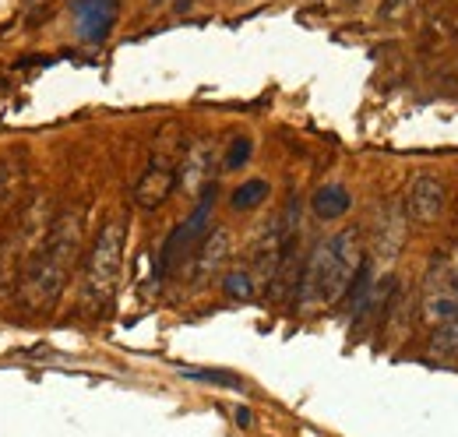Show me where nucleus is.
Wrapping results in <instances>:
<instances>
[{"label": "nucleus", "instance_id": "f257e3e1", "mask_svg": "<svg viewBox=\"0 0 458 437\" xmlns=\"http://www.w3.org/2000/svg\"><path fill=\"white\" fill-rule=\"evenodd\" d=\"M81 236H85V212L81 209H71L50 222L47 240L36 247V254L29 258V265L21 272L18 296H21L25 311L39 314V311H50L57 304L64 286H67V275L78 261Z\"/></svg>", "mask_w": 458, "mask_h": 437}, {"label": "nucleus", "instance_id": "f03ea898", "mask_svg": "<svg viewBox=\"0 0 458 437\" xmlns=\"http://www.w3.org/2000/svg\"><path fill=\"white\" fill-rule=\"evenodd\" d=\"M363 265V244H360V229H343V233H332L325 236L307 265L300 269V282H296V304L300 311L314 314V311H325V307H335L349 293L352 278Z\"/></svg>", "mask_w": 458, "mask_h": 437}, {"label": "nucleus", "instance_id": "7ed1b4c3", "mask_svg": "<svg viewBox=\"0 0 458 437\" xmlns=\"http://www.w3.org/2000/svg\"><path fill=\"white\" fill-rule=\"evenodd\" d=\"M123 236H127L123 222L110 218L92 240V251L85 261V282H81V307L96 318L114 307L120 269H123Z\"/></svg>", "mask_w": 458, "mask_h": 437}, {"label": "nucleus", "instance_id": "20e7f679", "mask_svg": "<svg viewBox=\"0 0 458 437\" xmlns=\"http://www.w3.org/2000/svg\"><path fill=\"white\" fill-rule=\"evenodd\" d=\"M212 205H216V184H208V187L201 191V198H198L194 212L183 218L170 236H166V244H163V251H159V278L176 272V269H180V265L198 251V244H201V240H205V233H208Z\"/></svg>", "mask_w": 458, "mask_h": 437}, {"label": "nucleus", "instance_id": "39448f33", "mask_svg": "<svg viewBox=\"0 0 458 437\" xmlns=\"http://www.w3.org/2000/svg\"><path fill=\"white\" fill-rule=\"evenodd\" d=\"M458 311V261L452 254H437L423 282V318L427 325H441Z\"/></svg>", "mask_w": 458, "mask_h": 437}, {"label": "nucleus", "instance_id": "423d86ee", "mask_svg": "<svg viewBox=\"0 0 458 437\" xmlns=\"http://www.w3.org/2000/svg\"><path fill=\"white\" fill-rule=\"evenodd\" d=\"M445 205H448V191L437 176L430 173H420L412 176L409 191H405V218L416 222V226H434L437 218L445 216Z\"/></svg>", "mask_w": 458, "mask_h": 437}, {"label": "nucleus", "instance_id": "0eeeda50", "mask_svg": "<svg viewBox=\"0 0 458 437\" xmlns=\"http://www.w3.org/2000/svg\"><path fill=\"white\" fill-rule=\"evenodd\" d=\"M212 169H216V141L208 138H198L183 163H180V173H176V184L187 191V194H201L208 184H212Z\"/></svg>", "mask_w": 458, "mask_h": 437}, {"label": "nucleus", "instance_id": "6e6552de", "mask_svg": "<svg viewBox=\"0 0 458 437\" xmlns=\"http://www.w3.org/2000/svg\"><path fill=\"white\" fill-rule=\"evenodd\" d=\"M120 4L116 0H78L74 4V25L85 43H103L116 25Z\"/></svg>", "mask_w": 458, "mask_h": 437}, {"label": "nucleus", "instance_id": "1a4fd4ad", "mask_svg": "<svg viewBox=\"0 0 458 437\" xmlns=\"http://www.w3.org/2000/svg\"><path fill=\"white\" fill-rule=\"evenodd\" d=\"M25 187H29V159H25V152H4L0 156V216H11L21 205Z\"/></svg>", "mask_w": 458, "mask_h": 437}, {"label": "nucleus", "instance_id": "9d476101", "mask_svg": "<svg viewBox=\"0 0 458 437\" xmlns=\"http://www.w3.org/2000/svg\"><path fill=\"white\" fill-rule=\"evenodd\" d=\"M173 187H176V173H173L170 166L152 163L138 176V184H134V205L145 209V212H156L173 194Z\"/></svg>", "mask_w": 458, "mask_h": 437}, {"label": "nucleus", "instance_id": "9b49d317", "mask_svg": "<svg viewBox=\"0 0 458 437\" xmlns=\"http://www.w3.org/2000/svg\"><path fill=\"white\" fill-rule=\"evenodd\" d=\"M226 254H229L226 229H212V233H205V240H201L198 251L191 254V272H187V278H191V282H205V278H212V275L223 269Z\"/></svg>", "mask_w": 458, "mask_h": 437}, {"label": "nucleus", "instance_id": "f8f14e48", "mask_svg": "<svg viewBox=\"0 0 458 437\" xmlns=\"http://www.w3.org/2000/svg\"><path fill=\"white\" fill-rule=\"evenodd\" d=\"M402 236H405V212L395 201H388L377 212V229H374V247H377V254L385 261H392L402 251Z\"/></svg>", "mask_w": 458, "mask_h": 437}, {"label": "nucleus", "instance_id": "ddd939ff", "mask_svg": "<svg viewBox=\"0 0 458 437\" xmlns=\"http://www.w3.org/2000/svg\"><path fill=\"white\" fill-rule=\"evenodd\" d=\"M349 205H352V194L345 191L343 184H325L310 198V209H314L318 218H339L349 212Z\"/></svg>", "mask_w": 458, "mask_h": 437}, {"label": "nucleus", "instance_id": "4468645a", "mask_svg": "<svg viewBox=\"0 0 458 437\" xmlns=\"http://www.w3.org/2000/svg\"><path fill=\"white\" fill-rule=\"evenodd\" d=\"M430 356L434 360H458V311L430 331Z\"/></svg>", "mask_w": 458, "mask_h": 437}, {"label": "nucleus", "instance_id": "2eb2a0df", "mask_svg": "<svg viewBox=\"0 0 458 437\" xmlns=\"http://www.w3.org/2000/svg\"><path fill=\"white\" fill-rule=\"evenodd\" d=\"M268 180H247V184H240L236 191H233V198H229V205L236 209V212H250V209H258V205H265V198H268Z\"/></svg>", "mask_w": 458, "mask_h": 437}, {"label": "nucleus", "instance_id": "dca6fc26", "mask_svg": "<svg viewBox=\"0 0 458 437\" xmlns=\"http://www.w3.org/2000/svg\"><path fill=\"white\" fill-rule=\"evenodd\" d=\"M180 374H183V378H191V381L226 384V388H243V381H240L236 374H229V371H205V367H183Z\"/></svg>", "mask_w": 458, "mask_h": 437}, {"label": "nucleus", "instance_id": "f3484780", "mask_svg": "<svg viewBox=\"0 0 458 437\" xmlns=\"http://www.w3.org/2000/svg\"><path fill=\"white\" fill-rule=\"evenodd\" d=\"M223 289H226L233 300H250L254 296V278H250V272H229L226 278H223Z\"/></svg>", "mask_w": 458, "mask_h": 437}, {"label": "nucleus", "instance_id": "a211bd4d", "mask_svg": "<svg viewBox=\"0 0 458 437\" xmlns=\"http://www.w3.org/2000/svg\"><path fill=\"white\" fill-rule=\"evenodd\" d=\"M250 152H254V141H250V138H233L226 149V169L247 166L250 163Z\"/></svg>", "mask_w": 458, "mask_h": 437}, {"label": "nucleus", "instance_id": "6ab92c4d", "mask_svg": "<svg viewBox=\"0 0 458 437\" xmlns=\"http://www.w3.org/2000/svg\"><path fill=\"white\" fill-rule=\"evenodd\" d=\"M236 424H240V427H250V424H254V416H250L247 409H236Z\"/></svg>", "mask_w": 458, "mask_h": 437}, {"label": "nucleus", "instance_id": "aec40b11", "mask_svg": "<svg viewBox=\"0 0 458 437\" xmlns=\"http://www.w3.org/2000/svg\"><path fill=\"white\" fill-rule=\"evenodd\" d=\"M352 4H356V0H352Z\"/></svg>", "mask_w": 458, "mask_h": 437}]
</instances>
